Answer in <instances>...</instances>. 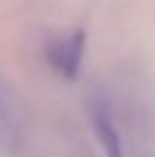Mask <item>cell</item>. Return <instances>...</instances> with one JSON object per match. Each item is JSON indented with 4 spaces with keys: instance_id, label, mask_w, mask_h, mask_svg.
Wrapping results in <instances>:
<instances>
[{
    "instance_id": "1",
    "label": "cell",
    "mask_w": 155,
    "mask_h": 157,
    "mask_svg": "<svg viewBox=\"0 0 155 157\" xmlns=\"http://www.w3.org/2000/svg\"><path fill=\"white\" fill-rule=\"evenodd\" d=\"M82 55H84V34L82 32H76V34L57 41L50 48V62L64 78H76L78 75Z\"/></svg>"
},
{
    "instance_id": "2",
    "label": "cell",
    "mask_w": 155,
    "mask_h": 157,
    "mask_svg": "<svg viewBox=\"0 0 155 157\" xmlns=\"http://www.w3.org/2000/svg\"><path fill=\"white\" fill-rule=\"evenodd\" d=\"M91 121H94V130L98 144L103 148L105 157H126L123 155V146H121V137L116 130L114 121H112V112L105 102H94L91 107Z\"/></svg>"
}]
</instances>
